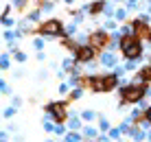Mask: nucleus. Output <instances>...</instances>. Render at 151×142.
Returning <instances> with one entry per match:
<instances>
[{"instance_id":"1","label":"nucleus","mask_w":151,"mask_h":142,"mask_svg":"<svg viewBox=\"0 0 151 142\" xmlns=\"http://www.w3.org/2000/svg\"><path fill=\"white\" fill-rule=\"evenodd\" d=\"M145 94H147V85L145 83H129V85L121 87V101L123 103H140Z\"/></svg>"},{"instance_id":"2","label":"nucleus","mask_w":151,"mask_h":142,"mask_svg":"<svg viewBox=\"0 0 151 142\" xmlns=\"http://www.w3.org/2000/svg\"><path fill=\"white\" fill-rule=\"evenodd\" d=\"M37 35H42V37L50 39V37H64V22L57 18H50L46 20V22H42L37 26Z\"/></svg>"},{"instance_id":"3","label":"nucleus","mask_w":151,"mask_h":142,"mask_svg":"<svg viewBox=\"0 0 151 142\" xmlns=\"http://www.w3.org/2000/svg\"><path fill=\"white\" fill-rule=\"evenodd\" d=\"M88 44L96 52H101L112 44V35H107V31H94V33H90V37H88Z\"/></svg>"},{"instance_id":"4","label":"nucleus","mask_w":151,"mask_h":142,"mask_svg":"<svg viewBox=\"0 0 151 142\" xmlns=\"http://www.w3.org/2000/svg\"><path fill=\"white\" fill-rule=\"evenodd\" d=\"M46 112L50 114V118L57 125H64L68 120V112H66V103H48L46 105Z\"/></svg>"},{"instance_id":"5","label":"nucleus","mask_w":151,"mask_h":142,"mask_svg":"<svg viewBox=\"0 0 151 142\" xmlns=\"http://www.w3.org/2000/svg\"><path fill=\"white\" fill-rule=\"evenodd\" d=\"M132 26H134V35H136L138 39H147L149 37L151 26H149V18L147 15H140V20H134Z\"/></svg>"},{"instance_id":"6","label":"nucleus","mask_w":151,"mask_h":142,"mask_svg":"<svg viewBox=\"0 0 151 142\" xmlns=\"http://www.w3.org/2000/svg\"><path fill=\"white\" fill-rule=\"evenodd\" d=\"M123 50V55H125V59H129V61H136L140 55H142V44H140V39H134V42H129Z\"/></svg>"},{"instance_id":"7","label":"nucleus","mask_w":151,"mask_h":142,"mask_svg":"<svg viewBox=\"0 0 151 142\" xmlns=\"http://www.w3.org/2000/svg\"><path fill=\"white\" fill-rule=\"evenodd\" d=\"M94 55H96V50L92 48L90 44H88V46H77V50H75V61H79V64H88V61L94 59Z\"/></svg>"},{"instance_id":"8","label":"nucleus","mask_w":151,"mask_h":142,"mask_svg":"<svg viewBox=\"0 0 151 142\" xmlns=\"http://www.w3.org/2000/svg\"><path fill=\"white\" fill-rule=\"evenodd\" d=\"M116 85H118V77L116 75H103V87H105V92L114 90Z\"/></svg>"},{"instance_id":"9","label":"nucleus","mask_w":151,"mask_h":142,"mask_svg":"<svg viewBox=\"0 0 151 142\" xmlns=\"http://www.w3.org/2000/svg\"><path fill=\"white\" fill-rule=\"evenodd\" d=\"M136 79H138V81H142V83H151V66H142L136 72Z\"/></svg>"},{"instance_id":"10","label":"nucleus","mask_w":151,"mask_h":142,"mask_svg":"<svg viewBox=\"0 0 151 142\" xmlns=\"http://www.w3.org/2000/svg\"><path fill=\"white\" fill-rule=\"evenodd\" d=\"M105 9V0H99V2H94L92 7H88V11H90V15H99Z\"/></svg>"},{"instance_id":"11","label":"nucleus","mask_w":151,"mask_h":142,"mask_svg":"<svg viewBox=\"0 0 151 142\" xmlns=\"http://www.w3.org/2000/svg\"><path fill=\"white\" fill-rule=\"evenodd\" d=\"M27 4H29V0H13V7L18 11H27Z\"/></svg>"},{"instance_id":"12","label":"nucleus","mask_w":151,"mask_h":142,"mask_svg":"<svg viewBox=\"0 0 151 142\" xmlns=\"http://www.w3.org/2000/svg\"><path fill=\"white\" fill-rule=\"evenodd\" d=\"M13 59H15V61H20V64H22V61H27V55H24L22 50H13Z\"/></svg>"},{"instance_id":"13","label":"nucleus","mask_w":151,"mask_h":142,"mask_svg":"<svg viewBox=\"0 0 151 142\" xmlns=\"http://www.w3.org/2000/svg\"><path fill=\"white\" fill-rule=\"evenodd\" d=\"M103 64H105V66H114V64H116V59H114L112 55H103Z\"/></svg>"},{"instance_id":"14","label":"nucleus","mask_w":151,"mask_h":142,"mask_svg":"<svg viewBox=\"0 0 151 142\" xmlns=\"http://www.w3.org/2000/svg\"><path fill=\"white\" fill-rule=\"evenodd\" d=\"M0 68H2V70H7V68H9V57L7 55L0 57Z\"/></svg>"},{"instance_id":"15","label":"nucleus","mask_w":151,"mask_h":142,"mask_svg":"<svg viewBox=\"0 0 151 142\" xmlns=\"http://www.w3.org/2000/svg\"><path fill=\"white\" fill-rule=\"evenodd\" d=\"M13 114H15V105H13V107H9V109H4V112H2V116H4V118H11Z\"/></svg>"},{"instance_id":"16","label":"nucleus","mask_w":151,"mask_h":142,"mask_svg":"<svg viewBox=\"0 0 151 142\" xmlns=\"http://www.w3.org/2000/svg\"><path fill=\"white\" fill-rule=\"evenodd\" d=\"M0 92H2V94H9V92H11V90H9V85L2 81V79H0Z\"/></svg>"},{"instance_id":"17","label":"nucleus","mask_w":151,"mask_h":142,"mask_svg":"<svg viewBox=\"0 0 151 142\" xmlns=\"http://www.w3.org/2000/svg\"><path fill=\"white\" fill-rule=\"evenodd\" d=\"M0 22H2L4 26H13V20H11V18H7V15H2V18H0Z\"/></svg>"},{"instance_id":"18","label":"nucleus","mask_w":151,"mask_h":142,"mask_svg":"<svg viewBox=\"0 0 151 142\" xmlns=\"http://www.w3.org/2000/svg\"><path fill=\"white\" fill-rule=\"evenodd\" d=\"M33 46H35V48H37V50H42V46H44V42H42V39H33Z\"/></svg>"},{"instance_id":"19","label":"nucleus","mask_w":151,"mask_h":142,"mask_svg":"<svg viewBox=\"0 0 151 142\" xmlns=\"http://www.w3.org/2000/svg\"><path fill=\"white\" fill-rule=\"evenodd\" d=\"M86 136H88V138H94V136H96V131H94V129H90V127H88V129H86Z\"/></svg>"},{"instance_id":"20","label":"nucleus","mask_w":151,"mask_h":142,"mask_svg":"<svg viewBox=\"0 0 151 142\" xmlns=\"http://www.w3.org/2000/svg\"><path fill=\"white\" fill-rule=\"evenodd\" d=\"M83 118H86V120H92V118H94V114H92V112H83Z\"/></svg>"},{"instance_id":"21","label":"nucleus","mask_w":151,"mask_h":142,"mask_svg":"<svg viewBox=\"0 0 151 142\" xmlns=\"http://www.w3.org/2000/svg\"><path fill=\"white\" fill-rule=\"evenodd\" d=\"M68 140H81L79 133H68Z\"/></svg>"},{"instance_id":"22","label":"nucleus","mask_w":151,"mask_h":142,"mask_svg":"<svg viewBox=\"0 0 151 142\" xmlns=\"http://www.w3.org/2000/svg\"><path fill=\"white\" fill-rule=\"evenodd\" d=\"M145 118H147V123H149V125H151V107H149V109H147V112H145Z\"/></svg>"},{"instance_id":"23","label":"nucleus","mask_w":151,"mask_h":142,"mask_svg":"<svg viewBox=\"0 0 151 142\" xmlns=\"http://www.w3.org/2000/svg\"><path fill=\"white\" fill-rule=\"evenodd\" d=\"M70 127H72V129H79V120H77V118H72V123H70Z\"/></svg>"},{"instance_id":"24","label":"nucleus","mask_w":151,"mask_h":142,"mask_svg":"<svg viewBox=\"0 0 151 142\" xmlns=\"http://www.w3.org/2000/svg\"><path fill=\"white\" fill-rule=\"evenodd\" d=\"M147 39H149V42H151V33H149V37H147Z\"/></svg>"}]
</instances>
